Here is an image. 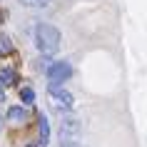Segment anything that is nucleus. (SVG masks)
<instances>
[{
    "label": "nucleus",
    "instance_id": "nucleus-10",
    "mask_svg": "<svg viewBox=\"0 0 147 147\" xmlns=\"http://www.w3.org/2000/svg\"><path fill=\"white\" fill-rule=\"evenodd\" d=\"M20 3H23L25 8H40V5H45L47 0H20Z\"/></svg>",
    "mask_w": 147,
    "mask_h": 147
},
{
    "label": "nucleus",
    "instance_id": "nucleus-13",
    "mask_svg": "<svg viewBox=\"0 0 147 147\" xmlns=\"http://www.w3.org/2000/svg\"><path fill=\"white\" fill-rule=\"evenodd\" d=\"M28 147H42V145H28Z\"/></svg>",
    "mask_w": 147,
    "mask_h": 147
},
{
    "label": "nucleus",
    "instance_id": "nucleus-7",
    "mask_svg": "<svg viewBox=\"0 0 147 147\" xmlns=\"http://www.w3.org/2000/svg\"><path fill=\"white\" fill-rule=\"evenodd\" d=\"M13 82H15V70H10V67L0 70V87H5V85H13Z\"/></svg>",
    "mask_w": 147,
    "mask_h": 147
},
{
    "label": "nucleus",
    "instance_id": "nucleus-6",
    "mask_svg": "<svg viewBox=\"0 0 147 147\" xmlns=\"http://www.w3.org/2000/svg\"><path fill=\"white\" fill-rule=\"evenodd\" d=\"M47 140H50V125H47V117L40 115V145L45 147Z\"/></svg>",
    "mask_w": 147,
    "mask_h": 147
},
{
    "label": "nucleus",
    "instance_id": "nucleus-5",
    "mask_svg": "<svg viewBox=\"0 0 147 147\" xmlns=\"http://www.w3.org/2000/svg\"><path fill=\"white\" fill-rule=\"evenodd\" d=\"M8 120H10V122H25V120H28V110L18 107V105H15V107H10L8 110Z\"/></svg>",
    "mask_w": 147,
    "mask_h": 147
},
{
    "label": "nucleus",
    "instance_id": "nucleus-12",
    "mask_svg": "<svg viewBox=\"0 0 147 147\" xmlns=\"http://www.w3.org/2000/svg\"><path fill=\"white\" fill-rule=\"evenodd\" d=\"M0 102H3V87H0Z\"/></svg>",
    "mask_w": 147,
    "mask_h": 147
},
{
    "label": "nucleus",
    "instance_id": "nucleus-2",
    "mask_svg": "<svg viewBox=\"0 0 147 147\" xmlns=\"http://www.w3.org/2000/svg\"><path fill=\"white\" fill-rule=\"evenodd\" d=\"M47 92H50V97H53L55 107H60V110H72L75 97H72L67 90H62L60 85H47Z\"/></svg>",
    "mask_w": 147,
    "mask_h": 147
},
{
    "label": "nucleus",
    "instance_id": "nucleus-4",
    "mask_svg": "<svg viewBox=\"0 0 147 147\" xmlns=\"http://www.w3.org/2000/svg\"><path fill=\"white\" fill-rule=\"evenodd\" d=\"M60 135L67 137V140H75L80 135V122L75 120V117H65V120L60 122Z\"/></svg>",
    "mask_w": 147,
    "mask_h": 147
},
{
    "label": "nucleus",
    "instance_id": "nucleus-11",
    "mask_svg": "<svg viewBox=\"0 0 147 147\" xmlns=\"http://www.w3.org/2000/svg\"><path fill=\"white\" fill-rule=\"evenodd\" d=\"M60 147H82V145H80L78 140H67V137H62V140H60Z\"/></svg>",
    "mask_w": 147,
    "mask_h": 147
},
{
    "label": "nucleus",
    "instance_id": "nucleus-1",
    "mask_svg": "<svg viewBox=\"0 0 147 147\" xmlns=\"http://www.w3.org/2000/svg\"><path fill=\"white\" fill-rule=\"evenodd\" d=\"M35 45L42 55H55L60 47V30L50 23H38L35 25Z\"/></svg>",
    "mask_w": 147,
    "mask_h": 147
},
{
    "label": "nucleus",
    "instance_id": "nucleus-8",
    "mask_svg": "<svg viewBox=\"0 0 147 147\" xmlns=\"http://www.w3.org/2000/svg\"><path fill=\"white\" fill-rule=\"evenodd\" d=\"M20 100H23L25 105L35 102V90H32V87H23V90H20Z\"/></svg>",
    "mask_w": 147,
    "mask_h": 147
},
{
    "label": "nucleus",
    "instance_id": "nucleus-9",
    "mask_svg": "<svg viewBox=\"0 0 147 147\" xmlns=\"http://www.w3.org/2000/svg\"><path fill=\"white\" fill-rule=\"evenodd\" d=\"M8 53H13V42H10V38L0 35V55H8Z\"/></svg>",
    "mask_w": 147,
    "mask_h": 147
},
{
    "label": "nucleus",
    "instance_id": "nucleus-3",
    "mask_svg": "<svg viewBox=\"0 0 147 147\" xmlns=\"http://www.w3.org/2000/svg\"><path fill=\"white\" fill-rule=\"evenodd\" d=\"M70 75H72L70 62H53V65L47 67V80H50V85H60V82H65Z\"/></svg>",
    "mask_w": 147,
    "mask_h": 147
}]
</instances>
